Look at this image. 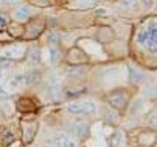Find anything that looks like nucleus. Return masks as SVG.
<instances>
[{"instance_id": "1", "label": "nucleus", "mask_w": 157, "mask_h": 147, "mask_svg": "<svg viewBox=\"0 0 157 147\" xmlns=\"http://www.w3.org/2000/svg\"><path fill=\"white\" fill-rule=\"evenodd\" d=\"M31 82H33V74H16L5 82L3 91L5 93H14L19 88H22L24 85H28Z\"/></svg>"}, {"instance_id": "2", "label": "nucleus", "mask_w": 157, "mask_h": 147, "mask_svg": "<svg viewBox=\"0 0 157 147\" xmlns=\"http://www.w3.org/2000/svg\"><path fill=\"white\" fill-rule=\"evenodd\" d=\"M67 112L72 115H79V116H87V115H95L97 113V104L92 101L86 102H70L67 106Z\"/></svg>"}, {"instance_id": "3", "label": "nucleus", "mask_w": 157, "mask_h": 147, "mask_svg": "<svg viewBox=\"0 0 157 147\" xmlns=\"http://www.w3.org/2000/svg\"><path fill=\"white\" fill-rule=\"evenodd\" d=\"M137 42L140 45H143L146 50L152 51V54H155V48H157V33H155V25L149 27L146 31H142L137 37Z\"/></svg>"}, {"instance_id": "4", "label": "nucleus", "mask_w": 157, "mask_h": 147, "mask_svg": "<svg viewBox=\"0 0 157 147\" xmlns=\"http://www.w3.org/2000/svg\"><path fill=\"white\" fill-rule=\"evenodd\" d=\"M25 53H27V50L24 47H20V45H11V47L3 48V51L0 53V54H2L3 59H16L17 60V59L24 57Z\"/></svg>"}, {"instance_id": "5", "label": "nucleus", "mask_w": 157, "mask_h": 147, "mask_svg": "<svg viewBox=\"0 0 157 147\" xmlns=\"http://www.w3.org/2000/svg\"><path fill=\"white\" fill-rule=\"evenodd\" d=\"M109 102L114 109H123L126 104V95L123 91H115L109 96Z\"/></svg>"}, {"instance_id": "6", "label": "nucleus", "mask_w": 157, "mask_h": 147, "mask_svg": "<svg viewBox=\"0 0 157 147\" xmlns=\"http://www.w3.org/2000/svg\"><path fill=\"white\" fill-rule=\"evenodd\" d=\"M70 132L76 138H86L87 133H89V124L87 122H73Z\"/></svg>"}, {"instance_id": "7", "label": "nucleus", "mask_w": 157, "mask_h": 147, "mask_svg": "<svg viewBox=\"0 0 157 147\" xmlns=\"http://www.w3.org/2000/svg\"><path fill=\"white\" fill-rule=\"evenodd\" d=\"M128 70H129V81L132 82V84H142L143 82V79H145V74H143V71L142 70H139V68H136L134 65H129L128 67Z\"/></svg>"}, {"instance_id": "8", "label": "nucleus", "mask_w": 157, "mask_h": 147, "mask_svg": "<svg viewBox=\"0 0 157 147\" xmlns=\"http://www.w3.org/2000/svg\"><path fill=\"white\" fill-rule=\"evenodd\" d=\"M31 14H33V8L28 5H22L14 11V17L17 20H27L28 17H31Z\"/></svg>"}, {"instance_id": "9", "label": "nucleus", "mask_w": 157, "mask_h": 147, "mask_svg": "<svg viewBox=\"0 0 157 147\" xmlns=\"http://www.w3.org/2000/svg\"><path fill=\"white\" fill-rule=\"evenodd\" d=\"M103 116H104V121L110 122V124H114V122L118 121V115H117V112H114V109H104L103 110Z\"/></svg>"}, {"instance_id": "10", "label": "nucleus", "mask_w": 157, "mask_h": 147, "mask_svg": "<svg viewBox=\"0 0 157 147\" xmlns=\"http://www.w3.org/2000/svg\"><path fill=\"white\" fill-rule=\"evenodd\" d=\"M69 141H70V138L67 136L65 133H58V135L55 136V139H53V144H55L56 147H67Z\"/></svg>"}, {"instance_id": "11", "label": "nucleus", "mask_w": 157, "mask_h": 147, "mask_svg": "<svg viewBox=\"0 0 157 147\" xmlns=\"http://www.w3.org/2000/svg\"><path fill=\"white\" fill-rule=\"evenodd\" d=\"M17 107H19L22 112H25V110H34V109H36V106L31 102V99H27V98H22V99L19 101V104H17Z\"/></svg>"}, {"instance_id": "12", "label": "nucleus", "mask_w": 157, "mask_h": 147, "mask_svg": "<svg viewBox=\"0 0 157 147\" xmlns=\"http://www.w3.org/2000/svg\"><path fill=\"white\" fill-rule=\"evenodd\" d=\"M28 60L31 62L33 65H39L40 64V53L37 48H31L28 51Z\"/></svg>"}, {"instance_id": "13", "label": "nucleus", "mask_w": 157, "mask_h": 147, "mask_svg": "<svg viewBox=\"0 0 157 147\" xmlns=\"http://www.w3.org/2000/svg\"><path fill=\"white\" fill-rule=\"evenodd\" d=\"M121 141H123V133L121 132H115L114 135H112V147H118Z\"/></svg>"}, {"instance_id": "14", "label": "nucleus", "mask_w": 157, "mask_h": 147, "mask_svg": "<svg viewBox=\"0 0 157 147\" xmlns=\"http://www.w3.org/2000/svg\"><path fill=\"white\" fill-rule=\"evenodd\" d=\"M58 50L56 48H50V60H52V64H56V60H58Z\"/></svg>"}, {"instance_id": "15", "label": "nucleus", "mask_w": 157, "mask_h": 147, "mask_svg": "<svg viewBox=\"0 0 157 147\" xmlns=\"http://www.w3.org/2000/svg\"><path fill=\"white\" fill-rule=\"evenodd\" d=\"M137 3V0H120V5L124 6V8H131Z\"/></svg>"}, {"instance_id": "16", "label": "nucleus", "mask_w": 157, "mask_h": 147, "mask_svg": "<svg viewBox=\"0 0 157 147\" xmlns=\"http://www.w3.org/2000/svg\"><path fill=\"white\" fill-rule=\"evenodd\" d=\"M79 73H84V68H73V70H69V76L70 77H76V76H81Z\"/></svg>"}, {"instance_id": "17", "label": "nucleus", "mask_w": 157, "mask_h": 147, "mask_svg": "<svg viewBox=\"0 0 157 147\" xmlns=\"http://www.w3.org/2000/svg\"><path fill=\"white\" fill-rule=\"evenodd\" d=\"M8 25V17L5 14H0V28H5Z\"/></svg>"}, {"instance_id": "18", "label": "nucleus", "mask_w": 157, "mask_h": 147, "mask_svg": "<svg viewBox=\"0 0 157 147\" xmlns=\"http://www.w3.org/2000/svg\"><path fill=\"white\" fill-rule=\"evenodd\" d=\"M10 67V62L8 60H3V62H0V73H2L3 70H6Z\"/></svg>"}, {"instance_id": "19", "label": "nucleus", "mask_w": 157, "mask_h": 147, "mask_svg": "<svg viewBox=\"0 0 157 147\" xmlns=\"http://www.w3.org/2000/svg\"><path fill=\"white\" fill-rule=\"evenodd\" d=\"M2 3H5V5H13V3H19L20 0H0Z\"/></svg>"}, {"instance_id": "20", "label": "nucleus", "mask_w": 157, "mask_h": 147, "mask_svg": "<svg viewBox=\"0 0 157 147\" xmlns=\"http://www.w3.org/2000/svg\"><path fill=\"white\" fill-rule=\"evenodd\" d=\"M142 2H143V6L145 8H149L152 5V0H142Z\"/></svg>"}, {"instance_id": "21", "label": "nucleus", "mask_w": 157, "mask_h": 147, "mask_svg": "<svg viewBox=\"0 0 157 147\" xmlns=\"http://www.w3.org/2000/svg\"><path fill=\"white\" fill-rule=\"evenodd\" d=\"M50 42H58V34H50Z\"/></svg>"}, {"instance_id": "22", "label": "nucleus", "mask_w": 157, "mask_h": 147, "mask_svg": "<svg viewBox=\"0 0 157 147\" xmlns=\"http://www.w3.org/2000/svg\"><path fill=\"white\" fill-rule=\"evenodd\" d=\"M81 3H82V5H92L94 0H81Z\"/></svg>"}, {"instance_id": "23", "label": "nucleus", "mask_w": 157, "mask_h": 147, "mask_svg": "<svg viewBox=\"0 0 157 147\" xmlns=\"http://www.w3.org/2000/svg\"><path fill=\"white\" fill-rule=\"evenodd\" d=\"M67 147H76V142H75L73 139H70V141H69V144H67Z\"/></svg>"}, {"instance_id": "24", "label": "nucleus", "mask_w": 157, "mask_h": 147, "mask_svg": "<svg viewBox=\"0 0 157 147\" xmlns=\"http://www.w3.org/2000/svg\"><path fill=\"white\" fill-rule=\"evenodd\" d=\"M42 2H44V3H45V0H42Z\"/></svg>"}]
</instances>
